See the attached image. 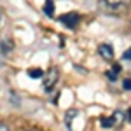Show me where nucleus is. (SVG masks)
Wrapping results in <instances>:
<instances>
[{
	"mask_svg": "<svg viewBox=\"0 0 131 131\" xmlns=\"http://www.w3.org/2000/svg\"><path fill=\"white\" fill-rule=\"evenodd\" d=\"M101 5L105 7V10H108L112 14H121L128 9L129 0H101Z\"/></svg>",
	"mask_w": 131,
	"mask_h": 131,
	"instance_id": "1",
	"label": "nucleus"
},
{
	"mask_svg": "<svg viewBox=\"0 0 131 131\" xmlns=\"http://www.w3.org/2000/svg\"><path fill=\"white\" fill-rule=\"evenodd\" d=\"M58 77H60V72L56 70V68H49L47 73L44 75V79H42V86H44V89L51 93V91L54 89V86L58 84Z\"/></svg>",
	"mask_w": 131,
	"mask_h": 131,
	"instance_id": "2",
	"label": "nucleus"
},
{
	"mask_svg": "<svg viewBox=\"0 0 131 131\" xmlns=\"http://www.w3.org/2000/svg\"><path fill=\"white\" fill-rule=\"evenodd\" d=\"M60 21L65 26H68V28H75L77 23H81V16L75 14V12H68V14H63L60 18Z\"/></svg>",
	"mask_w": 131,
	"mask_h": 131,
	"instance_id": "3",
	"label": "nucleus"
},
{
	"mask_svg": "<svg viewBox=\"0 0 131 131\" xmlns=\"http://www.w3.org/2000/svg\"><path fill=\"white\" fill-rule=\"evenodd\" d=\"M98 52H100L101 58L107 60V61H110L112 58H114V49H112L110 44H101L100 47H98Z\"/></svg>",
	"mask_w": 131,
	"mask_h": 131,
	"instance_id": "4",
	"label": "nucleus"
},
{
	"mask_svg": "<svg viewBox=\"0 0 131 131\" xmlns=\"http://www.w3.org/2000/svg\"><path fill=\"white\" fill-rule=\"evenodd\" d=\"M12 49H14V42L10 40V39H7V37L0 39V51H2L4 54H9Z\"/></svg>",
	"mask_w": 131,
	"mask_h": 131,
	"instance_id": "5",
	"label": "nucleus"
},
{
	"mask_svg": "<svg viewBox=\"0 0 131 131\" xmlns=\"http://www.w3.org/2000/svg\"><path fill=\"white\" fill-rule=\"evenodd\" d=\"M52 7H54V2H52V0H47L46 5H44V12H46L47 16H52V14H54V12H52Z\"/></svg>",
	"mask_w": 131,
	"mask_h": 131,
	"instance_id": "6",
	"label": "nucleus"
},
{
	"mask_svg": "<svg viewBox=\"0 0 131 131\" xmlns=\"http://www.w3.org/2000/svg\"><path fill=\"white\" fill-rule=\"evenodd\" d=\"M28 73H30V77H33V79H40L42 75V70H37V68H31V70H28Z\"/></svg>",
	"mask_w": 131,
	"mask_h": 131,
	"instance_id": "7",
	"label": "nucleus"
},
{
	"mask_svg": "<svg viewBox=\"0 0 131 131\" xmlns=\"http://www.w3.org/2000/svg\"><path fill=\"white\" fill-rule=\"evenodd\" d=\"M122 86H124V89H126V91H129V88H131L129 79H124V84H122Z\"/></svg>",
	"mask_w": 131,
	"mask_h": 131,
	"instance_id": "8",
	"label": "nucleus"
},
{
	"mask_svg": "<svg viewBox=\"0 0 131 131\" xmlns=\"http://www.w3.org/2000/svg\"><path fill=\"white\" fill-rule=\"evenodd\" d=\"M0 131H10V129H9V126H7V124H4V122H2V124H0Z\"/></svg>",
	"mask_w": 131,
	"mask_h": 131,
	"instance_id": "9",
	"label": "nucleus"
},
{
	"mask_svg": "<svg viewBox=\"0 0 131 131\" xmlns=\"http://www.w3.org/2000/svg\"><path fill=\"white\" fill-rule=\"evenodd\" d=\"M129 61V51H126V52H124V54H122V61Z\"/></svg>",
	"mask_w": 131,
	"mask_h": 131,
	"instance_id": "10",
	"label": "nucleus"
},
{
	"mask_svg": "<svg viewBox=\"0 0 131 131\" xmlns=\"http://www.w3.org/2000/svg\"><path fill=\"white\" fill-rule=\"evenodd\" d=\"M0 23H2V12H0Z\"/></svg>",
	"mask_w": 131,
	"mask_h": 131,
	"instance_id": "11",
	"label": "nucleus"
}]
</instances>
